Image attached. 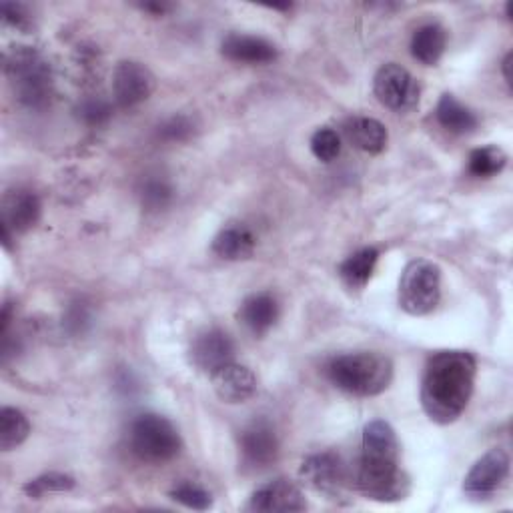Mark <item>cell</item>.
<instances>
[{"instance_id":"3","label":"cell","mask_w":513,"mask_h":513,"mask_svg":"<svg viewBox=\"0 0 513 513\" xmlns=\"http://www.w3.org/2000/svg\"><path fill=\"white\" fill-rule=\"evenodd\" d=\"M7 77L17 99L29 109H45L53 97L49 63L31 47H15L7 55Z\"/></svg>"},{"instance_id":"2","label":"cell","mask_w":513,"mask_h":513,"mask_svg":"<svg viewBox=\"0 0 513 513\" xmlns=\"http://www.w3.org/2000/svg\"><path fill=\"white\" fill-rule=\"evenodd\" d=\"M327 377L337 389L349 395L375 397L391 385L393 363L377 351L347 353L327 365Z\"/></svg>"},{"instance_id":"4","label":"cell","mask_w":513,"mask_h":513,"mask_svg":"<svg viewBox=\"0 0 513 513\" xmlns=\"http://www.w3.org/2000/svg\"><path fill=\"white\" fill-rule=\"evenodd\" d=\"M353 483L367 499L381 503L405 499L411 487L409 477L399 467V459L363 453L357 459Z\"/></svg>"},{"instance_id":"34","label":"cell","mask_w":513,"mask_h":513,"mask_svg":"<svg viewBox=\"0 0 513 513\" xmlns=\"http://www.w3.org/2000/svg\"><path fill=\"white\" fill-rule=\"evenodd\" d=\"M501 67H503V75H505V81H507V83H511V75H509V67H511V53H509V55L503 59V65H501Z\"/></svg>"},{"instance_id":"7","label":"cell","mask_w":513,"mask_h":513,"mask_svg":"<svg viewBox=\"0 0 513 513\" xmlns=\"http://www.w3.org/2000/svg\"><path fill=\"white\" fill-rule=\"evenodd\" d=\"M377 101L393 113H409L419 105V85L401 65H383L373 79Z\"/></svg>"},{"instance_id":"12","label":"cell","mask_w":513,"mask_h":513,"mask_svg":"<svg viewBox=\"0 0 513 513\" xmlns=\"http://www.w3.org/2000/svg\"><path fill=\"white\" fill-rule=\"evenodd\" d=\"M245 463L251 467H267L279 455V439L275 427L267 419L251 421L239 437Z\"/></svg>"},{"instance_id":"18","label":"cell","mask_w":513,"mask_h":513,"mask_svg":"<svg viewBox=\"0 0 513 513\" xmlns=\"http://www.w3.org/2000/svg\"><path fill=\"white\" fill-rule=\"evenodd\" d=\"M255 247V235L243 225H229L221 229L213 239V253L225 261L249 259Z\"/></svg>"},{"instance_id":"9","label":"cell","mask_w":513,"mask_h":513,"mask_svg":"<svg viewBox=\"0 0 513 513\" xmlns=\"http://www.w3.org/2000/svg\"><path fill=\"white\" fill-rule=\"evenodd\" d=\"M157 87L149 67L137 61H121L113 73V97L119 107L133 109L145 103Z\"/></svg>"},{"instance_id":"16","label":"cell","mask_w":513,"mask_h":513,"mask_svg":"<svg viewBox=\"0 0 513 513\" xmlns=\"http://www.w3.org/2000/svg\"><path fill=\"white\" fill-rule=\"evenodd\" d=\"M41 219V201L33 191L17 189L3 199V225L15 233H27Z\"/></svg>"},{"instance_id":"27","label":"cell","mask_w":513,"mask_h":513,"mask_svg":"<svg viewBox=\"0 0 513 513\" xmlns=\"http://www.w3.org/2000/svg\"><path fill=\"white\" fill-rule=\"evenodd\" d=\"M173 185L163 177H149L141 187V203L147 211L159 213L173 201Z\"/></svg>"},{"instance_id":"5","label":"cell","mask_w":513,"mask_h":513,"mask_svg":"<svg viewBox=\"0 0 513 513\" xmlns=\"http://www.w3.org/2000/svg\"><path fill=\"white\" fill-rule=\"evenodd\" d=\"M131 451L147 463H167L181 453L183 441L177 427L163 415H139L129 429Z\"/></svg>"},{"instance_id":"28","label":"cell","mask_w":513,"mask_h":513,"mask_svg":"<svg viewBox=\"0 0 513 513\" xmlns=\"http://www.w3.org/2000/svg\"><path fill=\"white\" fill-rule=\"evenodd\" d=\"M169 497L189 509H195V511H207L213 507V495L205 487H201L197 483H189V481L175 485L169 491Z\"/></svg>"},{"instance_id":"22","label":"cell","mask_w":513,"mask_h":513,"mask_svg":"<svg viewBox=\"0 0 513 513\" xmlns=\"http://www.w3.org/2000/svg\"><path fill=\"white\" fill-rule=\"evenodd\" d=\"M361 453L363 455H381V457L399 459V441H397L395 429L383 419L369 421L363 427Z\"/></svg>"},{"instance_id":"23","label":"cell","mask_w":513,"mask_h":513,"mask_svg":"<svg viewBox=\"0 0 513 513\" xmlns=\"http://www.w3.org/2000/svg\"><path fill=\"white\" fill-rule=\"evenodd\" d=\"M439 125L453 135H467L477 127V117L471 109L461 105L453 95L445 93L435 109Z\"/></svg>"},{"instance_id":"30","label":"cell","mask_w":513,"mask_h":513,"mask_svg":"<svg viewBox=\"0 0 513 513\" xmlns=\"http://www.w3.org/2000/svg\"><path fill=\"white\" fill-rule=\"evenodd\" d=\"M311 151L313 155L323 161V163H331L339 157L341 153V137L337 135V131L323 127L317 129L311 137Z\"/></svg>"},{"instance_id":"32","label":"cell","mask_w":513,"mask_h":513,"mask_svg":"<svg viewBox=\"0 0 513 513\" xmlns=\"http://www.w3.org/2000/svg\"><path fill=\"white\" fill-rule=\"evenodd\" d=\"M3 21L5 25H11L19 31H29L31 29V17L27 13V9L23 5H15V3H3Z\"/></svg>"},{"instance_id":"19","label":"cell","mask_w":513,"mask_h":513,"mask_svg":"<svg viewBox=\"0 0 513 513\" xmlns=\"http://www.w3.org/2000/svg\"><path fill=\"white\" fill-rule=\"evenodd\" d=\"M349 141L363 153L379 155L387 147V129L383 123L371 117H355L345 125Z\"/></svg>"},{"instance_id":"13","label":"cell","mask_w":513,"mask_h":513,"mask_svg":"<svg viewBox=\"0 0 513 513\" xmlns=\"http://www.w3.org/2000/svg\"><path fill=\"white\" fill-rule=\"evenodd\" d=\"M211 383H213V389H215L217 397L225 403H231V405L249 401L257 391L255 373L249 367L239 365L235 361H231V363L219 367L217 371H213L211 373Z\"/></svg>"},{"instance_id":"17","label":"cell","mask_w":513,"mask_h":513,"mask_svg":"<svg viewBox=\"0 0 513 513\" xmlns=\"http://www.w3.org/2000/svg\"><path fill=\"white\" fill-rule=\"evenodd\" d=\"M237 319L253 335H265L279 319V303L271 293L249 295L237 313Z\"/></svg>"},{"instance_id":"33","label":"cell","mask_w":513,"mask_h":513,"mask_svg":"<svg viewBox=\"0 0 513 513\" xmlns=\"http://www.w3.org/2000/svg\"><path fill=\"white\" fill-rule=\"evenodd\" d=\"M87 325H91V313H89L87 305L73 303V307L69 309V313L65 317V327L71 333H83Z\"/></svg>"},{"instance_id":"24","label":"cell","mask_w":513,"mask_h":513,"mask_svg":"<svg viewBox=\"0 0 513 513\" xmlns=\"http://www.w3.org/2000/svg\"><path fill=\"white\" fill-rule=\"evenodd\" d=\"M31 435V423L27 415L17 407L0 409V449L13 451Z\"/></svg>"},{"instance_id":"8","label":"cell","mask_w":513,"mask_h":513,"mask_svg":"<svg viewBox=\"0 0 513 513\" xmlns=\"http://www.w3.org/2000/svg\"><path fill=\"white\" fill-rule=\"evenodd\" d=\"M507 475L509 455L503 449L493 447L473 463V467L463 479V491L465 495L477 501L489 499L503 485Z\"/></svg>"},{"instance_id":"1","label":"cell","mask_w":513,"mask_h":513,"mask_svg":"<svg viewBox=\"0 0 513 513\" xmlns=\"http://www.w3.org/2000/svg\"><path fill=\"white\" fill-rule=\"evenodd\" d=\"M477 361L469 351H439L429 357L421 381L425 415L449 425L461 417L473 395Z\"/></svg>"},{"instance_id":"20","label":"cell","mask_w":513,"mask_h":513,"mask_svg":"<svg viewBox=\"0 0 513 513\" xmlns=\"http://www.w3.org/2000/svg\"><path fill=\"white\" fill-rule=\"evenodd\" d=\"M447 47V33L441 25L429 23L419 27L411 37V55L419 63L433 67L441 61Z\"/></svg>"},{"instance_id":"26","label":"cell","mask_w":513,"mask_h":513,"mask_svg":"<svg viewBox=\"0 0 513 513\" xmlns=\"http://www.w3.org/2000/svg\"><path fill=\"white\" fill-rule=\"evenodd\" d=\"M77 481L75 477L67 475V473H59V471H51V473H43L31 481L25 483L23 491L31 497V499H41L47 493H63V491H71L75 489Z\"/></svg>"},{"instance_id":"14","label":"cell","mask_w":513,"mask_h":513,"mask_svg":"<svg viewBox=\"0 0 513 513\" xmlns=\"http://www.w3.org/2000/svg\"><path fill=\"white\" fill-rule=\"evenodd\" d=\"M235 345L233 339L221 329H207L195 337L191 345V361L197 369L213 373L219 367L233 361Z\"/></svg>"},{"instance_id":"6","label":"cell","mask_w":513,"mask_h":513,"mask_svg":"<svg viewBox=\"0 0 513 513\" xmlns=\"http://www.w3.org/2000/svg\"><path fill=\"white\" fill-rule=\"evenodd\" d=\"M441 299V269L429 259H413L399 279V307L413 317L435 311Z\"/></svg>"},{"instance_id":"21","label":"cell","mask_w":513,"mask_h":513,"mask_svg":"<svg viewBox=\"0 0 513 513\" xmlns=\"http://www.w3.org/2000/svg\"><path fill=\"white\" fill-rule=\"evenodd\" d=\"M377 261H379V249L363 247L357 253L349 255L339 265V277L351 291H361L371 281Z\"/></svg>"},{"instance_id":"15","label":"cell","mask_w":513,"mask_h":513,"mask_svg":"<svg viewBox=\"0 0 513 513\" xmlns=\"http://www.w3.org/2000/svg\"><path fill=\"white\" fill-rule=\"evenodd\" d=\"M221 53L225 59L241 65H269L277 59V47L261 37L231 33L223 39Z\"/></svg>"},{"instance_id":"10","label":"cell","mask_w":513,"mask_h":513,"mask_svg":"<svg viewBox=\"0 0 513 513\" xmlns=\"http://www.w3.org/2000/svg\"><path fill=\"white\" fill-rule=\"evenodd\" d=\"M299 475L305 485L311 489L325 493L329 497H335L343 493L347 485V471L341 463V457L333 451L313 453L309 455L299 469Z\"/></svg>"},{"instance_id":"31","label":"cell","mask_w":513,"mask_h":513,"mask_svg":"<svg viewBox=\"0 0 513 513\" xmlns=\"http://www.w3.org/2000/svg\"><path fill=\"white\" fill-rule=\"evenodd\" d=\"M193 133H195V123L187 115H175L159 127V137L165 141H171V143L189 141L193 137Z\"/></svg>"},{"instance_id":"29","label":"cell","mask_w":513,"mask_h":513,"mask_svg":"<svg viewBox=\"0 0 513 513\" xmlns=\"http://www.w3.org/2000/svg\"><path fill=\"white\" fill-rule=\"evenodd\" d=\"M77 115L89 127H105L113 117V107L103 97H89L79 103Z\"/></svg>"},{"instance_id":"11","label":"cell","mask_w":513,"mask_h":513,"mask_svg":"<svg viewBox=\"0 0 513 513\" xmlns=\"http://www.w3.org/2000/svg\"><path fill=\"white\" fill-rule=\"evenodd\" d=\"M249 511L275 513V511H303L307 501L303 491L289 479L279 477L257 487L247 503Z\"/></svg>"},{"instance_id":"35","label":"cell","mask_w":513,"mask_h":513,"mask_svg":"<svg viewBox=\"0 0 513 513\" xmlns=\"http://www.w3.org/2000/svg\"><path fill=\"white\" fill-rule=\"evenodd\" d=\"M143 9H145V11H155L157 15H163L169 7H165V5H145Z\"/></svg>"},{"instance_id":"25","label":"cell","mask_w":513,"mask_h":513,"mask_svg":"<svg viewBox=\"0 0 513 513\" xmlns=\"http://www.w3.org/2000/svg\"><path fill=\"white\" fill-rule=\"evenodd\" d=\"M507 165V155L503 153V149L495 147V145H487V147H479L475 151H471L469 159H467V169L473 177L479 179H489L499 175Z\"/></svg>"}]
</instances>
